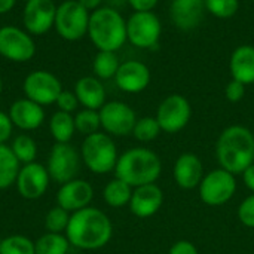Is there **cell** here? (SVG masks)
I'll return each instance as SVG.
<instances>
[{"mask_svg": "<svg viewBox=\"0 0 254 254\" xmlns=\"http://www.w3.org/2000/svg\"><path fill=\"white\" fill-rule=\"evenodd\" d=\"M65 237L70 246L79 250H100L110 243L113 225L104 211L89 205L71 213Z\"/></svg>", "mask_w": 254, "mask_h": 254, "instance_id": "1", "label": "cell"}, {"mask_svg": "<svg viewBox=\"0 0 254 254\" xmlns=\"http://www.w3.org/2000/svg\"><path fill=\"white\" fill-rule=\"evenodd\" d=\"M216 159L219 167L232 173L243 174L254 164V134L244 125L226 127L216 141Z\"/></svg>", "mask_w": 254, "mask_h": 254, "instance_id": "2", "label": "cell"}, {"mask_svg": "<svg viewBox=\"0 0 254 254\" xmlns=\"http://www.w3.org/2000/svg\"><path fill=\"white\" fill-rule=\"evenodd\" d=\"M162 174L161 158L147 147H132L119 155L115 177L124 180L131 188L156 183Z\"/></svg>", "mask_w": 254, "mask_h": 254, "instance_id": "3", "label": "cell"}, {"mask_svg": "<svg viewBox=\"0 0 254 254\" xmlns=\"http://www.w3.org/2000/svg\"><path fill=\"white\" fill-rule=\"evenodd\" d=\"M98 51L118 52L127 40V19L112 6H101L91 12L88 34Z\"/></svg>", "mask_w": 254, "mask_h": 254, "instance_id": "4", "label": "cell"}, {"mask_svg": "<svg viewBox=\"0 0 254 254\" xmlns=\"http://www.w3.org/2000/svg\"><path fill=\"white\" fill-rule=\"evenodd\" d=\"M80 158L91 173L101 176L115 171L119 155L112 135L98 131L85 137L80 147Z\"/></svg>", "mask_w": 254, "mask_h": 254, "instance_id": "5", "label": "cell"}, {"mask_svg": "<svg viewBox=\"0 0 254 254\" xmlns=\"http://www.w3.org/2000/svg\"><path fill=\"white\" fill-rule=\"evenodd\" d=\"M91 12L85 9L77 0H64L57 6L55 30L67 42L80 40L88 34Z\"/></svg>", "mask_w": 254, "mask_h": 254, "instance_id": "6", "label": "cell"}, {"mask_svg": "<svg viewBox=\"0 0 254 254\" xmlns=\"http://www.w3.org/2000/svg\"><path fill=\"white\" fill-rule=\"evenodd\" d=\"M201 201L208 207H222L228 204L237 193V179L223 168L208 171L198 186Z\"/></svg>", "mask_w": 254, "mask_h": 254, "instance_id": "7", "label": "cell"}, {"mask_svg": "<svg viewBox=\"0 0 254 254\" xmlns=\"http://www.w3.org/2000/svg\"><path fill=\"white\" fill-rule=\"evenodd\" d=\"M162 34L159 16L152 12H132L127 19V40L138 49H153Z\"/></svg>", "mask_w": 254, "mask_h": 254, "instance_id": "8", "label": "cell"}, {"mask_svg": "<svg viewBox=\"0 0 254 254\" xmlns=\"http://www.w3.org/2000/svg\"><path fill=\"white\" fill-rule=\"evenodd\" d=\"M155 118L162 132L177 134L188 127L192 118V106L182 94H171L159 103Z\"/></svg>", "mask_w": 254, "mask_h": 254, "instance_id": "9", "label": "cell"}, {"mask_svg": "<svg viewBox=\"0 0 254 254\" xmlns=\"http://www.w3.org/2000/svg\"><path fill=\"white\" fill-rule=\"evenodd\" d=\"M36 54L33 36L15 25L0 27V57L12 63H27Z\"/></svg>", "mask_w": 254, "mask_h": 254, "instance_id": "10", "label": "cell"}, {"mask_svg": "<svg viewBox=\"0 0 254 254\" xmlns=\"http://www.w3.org/2000/svg\"><path fill=\"white\" fill-rule=\"evenodd\" d=\"M80 153L70 143H55L51 149L46 170L51 180L64 185L76 179L80 170Z\"/></svg>", "mask_w": 254, "mask_h": 254, "instance_id": "11", "label": "cell"}, {"mask_svg": "<svg viewBox=\"0 0 254 254\" xmlns=\"http://www.w3.org/2000/svg\"><path fill=\"white\" fill-rule=\"evenodd\" d=\"M22 91L25 98L40 106H51L55 104L63 91V85L54 73L46 70H34L25 76L22 82Z\"/></svg>", "mask_w": 254, "mask_h": 254, "instance_id": "12", "label": "cell"}, {"mask_svg": "<svg viewBox=\"0 0 254 254\" xmlns=\"http://www.w3.org/2000/svg\"><path fill=\"white\" fill-rule=\"evenodd\" d=\"M101 128L112 137H127L132 134L137 122L135 112L124 101H107L100 110Z\"/></svg>", "mask_w": 254, "mask_h": 254, "instance_id": "13", "label": "cell"}, {"mask_svg": "<svg viewBox=\"0 0 254 254\" xmlns=\"http://www.w3.org/2000/svg\"><path fill=\"white\" fill-rule=\"evenodd\" d=\"M49 183H51V177L46 167L34 161L21 165L15 180V188L21 198L34 201L46 193Z\"/></svg>", "mask_w": 254, "mask_h": 254, "instance_id": "14", "label": "cell"}, {"mask_svg": "<svg viewBox=\"0 0 254 254\" xmlns=\"http://www.w3.org/2000/svg\"><path fill=\"white\" fill-rule=\"evenodd\" d=\"M57 4L54 0H28L22 10L24 30L31 36H43L55 24Z\"/></svg>", "mask_w": 254, "mask_h": 254, "instance_id": "15", "label": "cell"}, {"mask_svg": "<svg viewBox=\"0 0 254 254\" xmlns=\"http://www.w3.org/2000/svg\"><path fill=\"white\" fill-rule=\"evenodd\" d=\"M150 70L144 63L128 60L121 63L115 76V83L127 94H140L150 85Z\"/></svg>", "mask_w": 254, "mask_h": 254, "instance_id": "16", "label": "cell"}, {"mask_svg": "<svg viewBox=\"0 0 254 254\" xmlns=\"http://www.w3.org/2000/svg\"><path fill=\"white\" fill-rule=\"evenodd\" d=\"M94 199V188L83 179H73L57 192V205L63 207L68 213H76L91 205Z\"/></svg>", "mask_w": 254, "mask_h": 254, "instance_id": "17", "label": "cell"}, {"mask_svg": "<svg viewBox=\"0 0 254 254\" xmlns=\"http://www.w3.org/2000/svg\"><path fill=\"white\" fill-rule=\"evenodd\" d=\"M204 176H205L204 164L198 155L186 152L176 159L173 168V177L180 189L183 190L198 189Z\"/></svg>", "mask_w": 254, "mask_h": 254, "instance_id": "18", "label": "cell"}, {"mask_svg": "<svg viewBox=\"0 0 254 254\" xmlns=\"http://www.w3.org/2000/svg\"><path fill=\"white\" fill-rule=\"evenodd\" d=\"M164 204V192L156 183L134 188L129 201V211L138 219L155 216Z\"/></svg>", "mask_w": 254, "mask_h": 254, "instance_id": "19", "label": "cell"}, {"mask_svg": "<svg viewBox=\"0 0 254 254\" xmlns=\"http://www.w3.org/2000/svg\"><path fill=\"white\" fill-rule=\"evenodd\" d=\"M204 0H173L170 4V18L176 28L192 31L202 22L205 13Z\"/></svg>", "mask_w": 254, "mask_h": 254, "instance_id": "20", "label": "cell"}, {"mask_svg": "<svg viewBox=\"0 0 254 254\" xmlns=\"http://www.w3.org/2000/svg\"><path fill=\"white\" fill-rule=\"evenodd\" d=\"M13 127L22 131H34L42 127L45 122V110L43 106L28 100L19 98L15 100L7 112Z\"/></svg>", "mask_w": 254, "mask_h": 254, "instance_id": "21", "label": "cell"}, {"mask_svg": "<svg viewBox=\"0 0 254 254\" xmlns=\"http://www.w3.org/2000/svg\"><path fill=\"white\" fill-rule=\"evenodd\" d=\"M74 94L83 109L100 110L106 101V88L95 76H83L74 85Z\"/></svg>", "mask_w": 254, "mask_h": 254, "instance_id": "22", "label": "cell"}, {"mask_svg": "<svg viewBox=\"0 0 254 254\" xmlns=\"http://www.w3.org/2000/svg\"><path fill=\"white\" fill-rule=\"evenodd\" d=\"M229 71L232 79L243 85L254 83V46L241 45L234 49L229 60Z\"/></svg>", "mask_w": 254, "mask_h": 254, "instance_id": "23", "label": "cell"}, {"mask_svg": "<svg viewBox=\"0 0 254 254\" xmlns=\"http://www.w3.org/2000/svg\"><path fill=\"white\" fill-rule=\"evenodd\" d=\"M134 188H131L124 180L115 177L103 189V199L112 208H122L129 205Z\"/></svg>", "mask_w": 254, "mask_h": 254, "instance_id": "24", "label": "cell"}, {"mask_svg": "<svg viewBox=\"0 0 254 254\" xmlns=\"http://www.w3.org/2000/svg\"><path fill=\"white\" fill-rule=\"evenodd\" d=\"M49 132L55 143H70L76 132L74 116L71 113L57 110L49 119Z\"/></svg>", "mask_w": 254, "mask_h": 254, "instance_id": "25", "label": "cell"}, {"mask_svg": "<svg viewBox=\"0 0 254 254\" xmlns=\"http://www.w3.org/2000/svg\"><path fill=\"white\" fill-rule=\"evenodd\" d=\"M21 164L10 150V146L0 144V190L15 185Z\"/></svg>", "mask_w": 254, "mask_h": 254, "instance_id": "26", "label": "cell"}, {"mask_svg": "<svg viewBox=\"0 0 254 254\" xmlns=\"http://www.w3.org/2000/svg\"><path fill=\"white\" fill-rule=\"evenodd\" d=\"M70 243L65 234L45 232L34 241L36 254H67L70 250Z\"/></svg>", "mask_w": 254, "mask_h": 254, "instance_id": "27", "label": "cell"}, {"mask_svg": "<svg viewBox=\"0 0 254 254\" xmlns=\"http://www.w3.org/2000/svg\"><path fill=\"white\" fill-rule=\"evenodd\" d=\"M119 65H121L119 58L116 52H112V51H98L92 61L94 74L100 80H107L112 77L115 79Z\"/></svg>", "mask_w": 254, "mask_h": 254, "instance_id": "28", "label": "cell"}, {"mask_svg": "<svg viewBox=\"0 0 254 254\" xmlns=\"http://www.w3.org/2000/svg\"><path fill=\"white\" fill-rule=\"evenodd\" d=\"M10 150L15 155V158L18 159V162L21 165H25V164H30V162L36 161L37 143L34 141L33 137H30L27 134H21V135H16L12 140Z\"/></svg>", "mask_w": 254, "mask_h": 254, "instance_id": "29", "label": "cell"}, {"mask_svg": "<svg viewBox=\"0 0 254 254\" xmlns=\"http://www.w3.org/2000/svg\"><path fill=\"white\" fill-rule=\"evenodd\" d=\"M161 132L162 129L155 116H144V118L137 119L134 129H132L134 138L140 143H150L156 140Z\"/></svg>", "mask_w": 254, "mask_h": 254, "instance_id": "30", "label": "cell"}, {"mask_svg": "<svg viewBox=\"0 0 254 254\" xmlns=\"http://www.w3.org/2000/svg\"><path fill=\"white\" fill-rule=\"evenodd\" d=\"M74 127L76 131L86 135H91L94 132H98L101 128V121H100V112L98 110H91V109H82L74 115Z\"/></svg>", "mask_w": 254, "mask_h": 254, "instance_id": "31", "label": "cell"}, {"mask_svg": "<svg viewBox=\"0 0 254 254\" xmlns=\"http://www.w3.org/2000/svg\"><path fill=\"white\" fill-rule=\"evenodd\" d=\"M0 254H36L34 241L24 235H10L0 241Z\"/></svg>", "mask_w": 254, "mask_h": 254, "instance_id": "32", "label": "cell"}, {"mask_svg": "<svg viewBox=\"0 0 254 254\" xmlns=\"http://www.w3.org/2000/svg\"><path fill=\"white\" fill-rule=\"evenodd\" d=\"M71 213L64 210L63 207L57 205L51 208L45 216V229L46 232L52 234H65V229L68 226Z\"/></svg>", "mask_w": 254, "mask_h": 254, "instance_id": "33", "label": "cell"}, {"mask_svg": "<svg viewBox=\"0 0 254 254\" xmlns=\"http://www.w3.org/2000/svg\"><path fill=\"white\" fill-rule=\"evenodd\" d=\"M204 1H205V10L219 19L232 18L240 10V0H204Z\"/></svg>", "mask_w": 254, "mask_h": 254, "instance_id": "34", "label": "cell"}, {"mask_svg": "<svg viewBox=\"0 0 254 254\" xmlns=\"http://www.w3.org/2000/svg\"><path fill=\"white\" fill-rule=\"evenodd\" d=\"M237 216H238V220L244 226L254 229V193L247 196L240 204V207L237 210Z\"/></svg>", "mask_w": 254, "mask_h": 254, "instance_id": "35", "label": "cell"}, {"mask_svg": "<svg viewBox=\"0 0 254 254\" xmlns=\"http://www.w3.org/2000/svg\"><path fill=\"white\" fill-rule=\"evenodd\" d=\"M55 104H57L58 110L65 112V113H73V112H76V110H77V107H79V100H77V97H76L74 91L71 92V91H65V89H63V91H61V94L58 95V98H57Z\"/></svg>", "mask_w": 254, "mask_h": 254, "instance_id": "36", "label": "cell"}, {"mask_svg": "<svg viewBox=\"0 0 254 254\" xmlns=\"http://www.w3.org/2000/svg\"><path fill=\"white\" fill-rule=\"evenodd\" d=\"M246 95V85L241 82L231 79L228 85L225 86V97L229 103H240Z\"/></svg>", "mask_w": 254, "mask_h": 254, "instance_id": "37", "label": "cell"}, {"mask_svg": "<svg viewBox=\"0 0 254 254\" xmlns=\"http://www.w3.org/2000/svg\"><path fill=\"white\" fill-rule=\"evenodd\" d=\"M13 131V124L7 113L0 110V144H6Z\"/></svg>", "mask_w": 254, "mask_h": 254, "instance_id": "38", "label": "cell"}, {"mask_svg": "<svg viewBox=\"0 0 254 254\" xmlns=\"http://www.w3.org/2000/svg\"><path fill=\"white\" fill-rule=\"evenodd\" d=\"M168 254H199L198 253V249L195 247V244H192L190 241L188 240H180V241H176L170 250Z\"/></svg>", "mask_w": 254, "mask_h": 254, "instance_id": "39", "label": "cell"}, {"mask_svg": "<svg viewBox=\"0 0 254 254\" xmlns=\"http://www.w3.org/2000/svg\"><path fill=\"white\" fill-rule=\"evenodd\" d=\"M127 3L134 12H152L158 6L159 0H127Z\"/></svg>", "mask_w": 254, "mask_h": 254, "instance_id": "40", "label": "cell"}, {"mask_svg": "<svg viewBox=\"0 0 254 254\" xmlns=\"http://www.w3.org/2000/svg\"><path fill=\"white\" fill-rule=\"evenodd\" d=\"M243 182H244V185H246V188L254 193V164H252L243 174Z\"/></svg>", "mask_w": 254, "mask_h": 254, "instance_id": "41", "label": "cell"}, {"mask_svg": "<svg viewBox=\"0 0 254 254\" xmlns=\"http://www.w3.org/2000/svg\"><path fill=\"white\" fill-rule=\"evenodd\" d=\"M85 9H88L89 12H94L95 9H98V7H101V4H103V1L104 0H77Z\"/></svg>", "mask_w": 254, "mask_h": 254, "instance_id": "42", "label": "cell"}, {"mask_svg": "<svg viewBox=\"0 0 254 254\" xmlns=\"http://www.w3.org/2000/svg\"><path fill=\"white\" fill-rule=\"evenodd\" d=\"M15 4H16V0H0V15L10 12Z\"/></svg>", "mask_w": 254, "mask_h": 254, "instance_id": "43", "label": "cell"}, {"mask_svg": "<svg viewBox=\"0 0 254 254\" xmlns=\"http://www.w3.org/2000/svg\"><path fill=\"white\" fill-rule=\"evenodd\" d=\"M110 3H112L113 6H122V4L127 3V0H110ZM113 6H112V7H113Z\"/></svg>", "mask_w": 254, "mask_h": 254, "instance_id": "44", "label": "cell"}, {"mask_svg": "<svg viewBox=\"0 0 254 254\" xmlns=\"http://www.w3.org/2000/svg\"><path fill=\"white\" fill-rule=\"evenodd\" d=\"M1 91H3V82H1V77H0V95H1Z\"/></svg>", "mask_w": 254, "mask_h": 254, "instance_id": "45", "label": "cell"}, {"mask_svg": "<svg viewBox=\"0 0 254 254\" xmlns=\"http://www.w3.org/2000/svg\"><path fill=\"white\" fill-rule=\"evenodd\" d=\"M22 1H28V0H22Z\"/></svg>", "mask_w": 254, "mask_h": 254, "instance_id": "46", "label": "cell"}]
</instances>
